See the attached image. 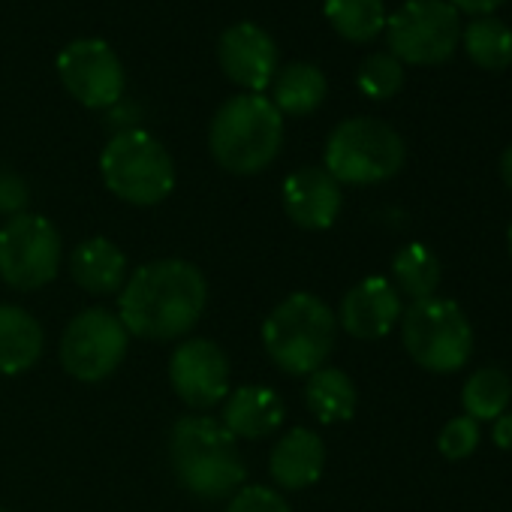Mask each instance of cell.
I'll use <instances>...</instances> for the list:
<instances>
[{
	"mask_svg": "<svg viewBox=\"0 0 512 512\" xmlns=\"http://www.w3.org/2000/svg\"><path fill=\"white\" fill-rule=\"evenodd\" d=\"M205 299L208 287L193 263L157 260L127 278L118 299V320L124 323L127 335L142 341H175L196 326Z\"/></svg>",
	"mask_w": 512,
	"mask_h": 512,
	"instance_id": "1",
	"label": "cell"
},
{
	"mask_svg": "<svg viewBox=\"0 0 512 512\" xmlns=\"http://www.w3.org/2000/svg\"><path fill=\"white\" fill-rule=\"evenodd\" d=\"M284 145V115L263 94L229 97L211 118L208 148L220 169L232 175L263 172Z\"/></svg>",
	"mask_w": 512,
	"mask_h": 512,
	"instance_id": "2",
	"label": "cell"
},
{
	"mask_svg": "<svg viewBox=\"0 0 512 512\" xmlns=\"http://www.w3.org/2000/svg\"><path fill=\"white\" fill-rule=\"evenodd\" d=\"M169 455L178 482L202 500L235 494L247 473L238 440L211 416L178 419L169 434Z\"/></svg>",
	"mask_w": 512,
	"mask_h": 512,
	"instance_id": "3",
	"label": "cell"
},
{
	"mask_svg": "<svg viewBox=\"0 0 512 512\" xmlns=\"http://www.w3.org/2000/svg\"><path fill=\"white\" fill-rule=\"evenodd\" d=\"M335 335L338 317L311 293H293L284 299L263 326L269 359L293 377L320 371L335 350Z\"/></svg>",
	"mask_w": 512,
	"mask_h": 512,
	"instance_id": "4",
	"label": "cell"
},
{
	"mask_svg": "<svg viewBox=\"0 0 512 512\" xmlns=\"http://www.w3.org/2000/svg\"><path fill=\"white\" fill-rule=\"evenodd\" d=\"M404 139L380 118H347L326 142V172L338 184H380L401 172Z\"/></svg>",
	"mask_w": 512,
	"mask_h": 512,
	"instance_id": "5",
	"label": "cell"
},
{
	"mask_svg": "<svg viewBox=\"0 0 512 512\" xmlns=\"http://www.w3.org/2000/svg\"><path fill=\"white\" fill-rule=\"evenodd\" d=\"M106 187L130 205H157L175 187L169 151L145 130H121L100 157Z\"/></svg>",
	"mask_w": 512,
	"mask_h": 512,
	"instance_id": "6",
	"label": "cell"
},
{
	"mask_svg": "<svg viewBox=\"0 0 512 512\" xmlns=\"http://www.w3.org/2000/svg\"><path fill=\"white\" fill-rule=\"evenodd\" d=\"M401 338L410 359L434 374L461 371L473 353V329L449 299H422L401 314Z\"/></svg>",
	"mask_w": 512,
	"mask_h": 512,
	"instance_id": "7",
	"label": "cell"
},
{
	"mask_svg": "<svg viewBox=\"0 0 512 512\" xmlns=\"http://www.w3.org/2000/svg\"><path fill=\"white\" fill-rule=\"evenodd\" d=\"M389 55L413 67H440L461 46V13L449 0H407L386 19Z\"/></svg>",
	"mask_w": 512,
	"mask_h": 512,
	"instance_id": "8",
	"label": "cell"
},
{
	"mask_svg": "<svg viewBox=\"0 0 512 512\" xmlns=\"http://www.w3.org/2000/svg\"><path fill=\"white\" fill-rule=\"evenodd\" d=\"M61 266V232L40 214H16L0 229V278L13 290H40Z\"/></svg>",
	"mask_w": 512,
	"mask_h": 512,
	"instance_id": "9",
	"label": "cell"
},
{
	"mask_svg": "<svg viewBox=\"0 0 512 512\" xmlns=\"http://www.w3.org/2000/svg\"><path fill=\"white\" fill-rule=\"evenodd\" d=\"M130 335L124 323L106 308L82 311L61 338V365L82 383L109 377L127 356Z\"/></svg>",
	"mask_w": 512,
	"mask_h": 512,
	"instance_id": "10",
	"label": "cell"
},
{
	"mask_svg": "<svg viewBox=\"0 0 512 512\" xmlns=\"http://www.w3.org/2000/svg\"><path fill=\"white\" fill-rule=\"evenodd\" d=\"M58 76L67 94L88 109H109L124 97V67L115 49L94 37L76 40L58 55Z\"/></svg>",
	"mask_w": 512,
	"mask_h": 512,
	"instance_id": "11",
	"label": "cell"
},
{
	"mask_svg": "<svg viewBox=\"0 0 512 512\" xmlns=\"http://www.w3.org/2000/svg\"><path fill=\"white\" fill-rule=\"evenodd\" d=\"M169 380L175 395L193 407L208 410L220 404L229 392V362L226 353L208 338L181 341L169 359Z\"/></svg>",
	"mask_w": 512,
	"mask_h": 512,
	"instance_id": "12",
	"label": "cell"
},
{
	"mask_svg": "<svg viewBox=\"0 0 512 512\" xmlns=\"http://www.w3.org/2000/svg\"><path fill=\"white\" fill-rule=\"evenodd\" d=\"M217 64L232 85L244 88V94H263L278 73V46L266 28L238 22L220 34Z\"/></svg>",
	"mask_w": 512,
	"mask_h": 512,
	"instance_id": "13",
	"label": "cell"
},
{
	"mask_svg": "<svg viewBox=\"0 0 512 512\" xmlns=\"http://www.w3.org/2000/svg\"><path fill=\"white\" fill-rule=\"evenodd\" d=\"M341 326L359 341L386 338L401 320V296L386 278L359 281L341 302Z\"/></svg>",
	"mask_w": 512,
	"mask_h": 512,
	"instance_id": "14",
	"label": "cell"
},
{
	"mask_svg": "<svg viewBox=\"0 0 512 512\" xmlns=\"http://www.w3.org/2000/svg\"><path fill=\"white\" fill-rule=\"evenodd\" d=\"M284 211L302 229H329L341 214V184L320 166H305L284 181Z\"/></svg>",
	"mask_w": 512,
	"mask_h": 512,
	"instance_id": "15",
	"label": "cell"
},
{
	"mask_svg": "<svg viewBox=\"0 0 512 512\" xmlns=\"http://www.w3.org/2000/svg\"><path fill=\"white\" fill-rule=\"evenodd\" d=\"M284 416H287V407H284V398L275 389H269V386H241L226 398L220 422L235 440L238 437L260 440V437L275 434L284 425Z\"/></svg>",
	"mask_w": 512,
	"mask_h": 512,
	"instance_id": "16",
	"label": "cell"
},
{
	"mask_svg": "<svg viewBox=\"0 0 512 512\" xmlns=\"http://www.w3.org/2000/svg\"><path fill=\"white\" fill-rule=\"evenodd\" d=\"M323 467H326V446L311 428L287 431L275 443L272 458H269L272 479L290 491H302L314 485L323 476Z\"/></svg>",
	"mask_w": 512,
	"mask_h": 512,
	"instance_id": "17",
	"label": "cell"
},
{
	"mask_svg": "<svg viewBox=\"0 0 512 512\" xmlns=\"http://www.w3.org/2000/svg\"><path fill=\"white\" fill-rule=\"evenodd\" d=\"M73 281L91 296H112L121 293L127 284V256L109 238H88L76 247L70 260Z\"/></svg>",
	"mask_w": 512,
	"mask_h": 512,
	"instance_id": "18",
	"label": "cell"
},
{
	"mask_svg": "<svg viewBox=\"0 0 512 512\" xmlns=\"http://www.w3.org/2000/svg\"><path fill=\"white\" fill-rule=\"evenodd\" d=\"M43 356V326L16 305H0V374H22Z\"/></svg>",
	"mask_w": 512,
	"mask_h": 512,
	"instance_id": "19",
	"label": "cell"
},
{
	"mask_svg": "<svg viewBox=\"0 0 512 512\" xmlns=\"http://www.w3.org/2000/svg\"><path fill=\"white\" fill-rule=\"evenodd\" d=\"M326 94H329L326 73L317 64H308V61L287 64L272 79V103H275V109L281 115L305 118V115H311V112H317L323 106Z\"/></svg>",
	"mask_w": 512,
	"mask_h": 512,
	"instance_id": "20",
	"label": "cell"
},
{
	"mask_svg": "<svg viewBox=\"0 0 512 512\" xmlns=\"http://www.w3.org/2000/svg\"><path fill=\"white\" fill-rule=\"evenodd\" d=\"M461 46L467 58L488 73H500L512 67V28L497 16L470 19L461 28Z\"/></svg>",
	"mask_w": 512,
	"mask_h": 512,
	"instance_id": "21",
	"label": "cell"
},
{
	"mask_svg": "<svg viewBox=\"0 0 512 512\" xmlns=\"http://www.w3.org/2000/svg\"><path fill=\"white\" fill-rule=\"evenodd\" d=\"M305 398H308V407L311 413L332 425V422H347L353 413H356V386L353 380L338 371V368H320L311 374L308 380V389H305Z\"/></svg>",
	"mask_w": 512,
	"mask_h": 512,
	"instance_id": "22",
	"label": "cell"
},
{
	"mask_svg": "<svg viewBox=\"0 0 512 512\" xmlns=\"http://www.w3.org/2000/svg\"><path fill=\"white\" fill-rule=\"evenodd\" d=\"M323 13L335 34L347 43H371L386 28L383 0H326Z\"/></svg>",
	"mask_w": 512,
	"mask_h": 512,
	"instance_id": "23",
	"label": "cell"
},
{
	"mask_svg": "<svg viewBox=\"0 0 512 512\" xmlns=\"http://www.w3.org/2000/svg\"><path fill=\"white\" fill-rule=\"evenodd\" d=\"M440 260L437 256L413 241L407 247H401L392 260V278H395V290H401L404 296H410L413 302L431 299L434 290L440 287Z\"/></svg>",
	"mask_w": 512,
	"mask_h": 512,
	"instance_id": "24",
	"label": "cell"
},
{
	"mask_svg": "<svg viewBox=\"0 0 512 512\" xmlns=\"http://www.w3.org/2000/svg\"><path fill=\"white\" fill-rule=\"evenodd\" d=\"M512 401V380L506 371L500 368H479L467 377L464 383V392H461V404H464V413L479 422V419H497L500 413H506Z\"/></svg>",
	"mask_w": 512,
	"mask_h": 512,
	"instance_id": "25",
	"label": "cell"
},
{
	"mask_svg": "<svg viewBox=\"0 0 512 512\" xmlns=\"http://www.w3.org/2000/svg\"><path fill=\"white\" fill-rule=\"evenodd\" d=\"M356 82L368 100H392L404 88V64L389 52L368 55L356 73Z\"/></svg>",
	"mask_w": 512,
	"mask_h": 512,
	"instance_id": "26",
	"label": "cell"
},
{
	"mask_svg": "<svg viewBox=\"0 0 512 512\" xmlns=\"http://www.w3.org/2000/svg\"><path fill=\"white\" fill-rule=\"evenodd\" d=\"M440 455L449 461H464L467 455H473V449L479 446V425L470 416H455L443 425L440 437H437Z\"/></svg>",
	"mask_w": 512,
	"mask_h": 512,
	"instance_id": "27",
	"label": "cell"
},
{
	"mask_svg": "<svg viewBox=\"0 0 512 512\" xmlns=\"http://www.w3.org/2000/svg\"><path fill=\"white\" fill-rule=\"evenodd\" d=\"M226 512H290V503L266 485H244L232 494Z\"/></svg>",
	"mask_w": 512,
	"mask_h": 512,
	"instance_id": "28",
	"label": "cell"
},
{
	"mask_svg": "<svg viewBox=\"0 0 512 512\" xmlns=\"http://www.w3.org/2000/svg\"><path fill=\"white\" fill-rule=\"evenodd\" d=\"M25 202H28L25 184L10 172H0V211H19Z\"/></svg>",
	"mask_w": 512,
	"mask_h": 512,
	"instance_id": "29",
	"label": "cell"
},
{
	"mask_svg": "<svg viewBox=\"0 0 512 512\" xmlns=\"http://www.w3.org/2000/svg\"><path fill=\"white\" fill-rule=\"evenodd\" d=\"M449 4L467 16H491L494 10H500L506 4V0H449Z\"/></svg>",
	"mask_w": 512,
	"mask_h": 512,
	"instance_id": "30",
	"label": "cell"
},
{
	"mask_svg": "<svg viewBox=\"0 0 512 512\" xmlns=\"http://www.w3.org/2000/svg\"><path fill=\"white\" fill-rule=\"evenodd\" d=\"M491 437H494V446H500V449H512V413H500V416L494 419V431H491Z\"/></svg>",
	"mask_w": 512,
	"mask_h": 512,
	"instance_id": "31",
	"label": "cell"
},
{
	"mask_svg": "<svg viewBox=\"0 0 512 512\" xmlns=\"http://www.w3.org/2000/svg\"><path fill=\"white\" fill-rule=\"evenodd\" d=\"M500 178H503V184L512 190V145L500 154Z\"/></svg>",
	"mask_w": 512,
	"mask_h": 512,
	"instance_id": "32",
	"label": "cell"
},
{
	"mask_svg": "<svg viewBox=\"0 0 512 512\" xmlns=\"http://www.w3.org/2000/svg\"><path fill=\"white\" fill-rule=\"evenodd\" d=\"M509 253H512V223H509Z\"/></svg>",
	"mask_w": 512,
	"mask_h": 512,
	"instance_id": "33",
	"label": "cell"
},
{
	"mask_svg": "<svg viewBox=\"0 0 512 512\" xmlns=\"http://www.w3.org/2000/svg\"><path fill=\"white\" fill-rule=\"evenodd\" d=\"M0 512H7V509H0Z\"/></svg>",
	"mask_w": 512,
	"mask_h": 512,
	"instance_id": "34",
	"label": "cell"
}]
</instances>
